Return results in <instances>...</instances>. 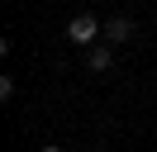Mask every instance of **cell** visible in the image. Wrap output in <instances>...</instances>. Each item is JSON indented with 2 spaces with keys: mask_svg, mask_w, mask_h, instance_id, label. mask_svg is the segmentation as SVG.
<instances>
[{
  "mask_svg": "<svg viewBox=\"0 0 157 152\" xmlns=\"http://www.w3.org/2000/svg\"><path fill=\"white\" fill-rule=\"evenodd\" d=\"M100 33H105V28H100L95 14H71V24H67V43H76V48H90Z\"/></svg>",
  "mask_w": 157,
  "mask_h": 152,
  "instance_id": "obj_1",
  "label": "cell"
},
{
  "mask_svg": "<svg viewBox=\"0 0 157 152\" xmlns=\"http://www.w3.org/2000/svg\"><path fill=\"white\" fill-rule=\"evenodd\" d=\"M100 38H105L109 48H114V43H128V38H133V19H124V14L105 19V33H100Z\"/></svg>",
  "mask_w": 157,
  "mask_h": 152,
  "instance_id": "obj_2",
  "label": "cell"
},
{
  "mask_svg": "<svg viewBox=\"0 0 157 152\" xmlns=\"http://www.w3.org/2000/svg\"><path fill=\"white\" fill-rule=\"evenodd\" d=\"M86 62H90V71H109V66H114V52H109V43H105V48H90V57H86Z\"/></svg>",
  "mask_w": 157,
  "mask_h": 152,
  "instance_id": "obj_3",
  "label": "cell"
},
{
  "mask_svg": "<svg viewBox=\"0 0 157 152\" xmlns=\"http://www.w3.org/2000/svg\"><path fill=\"white\" fill-rule=\"evenodd\" d=\"M38 152H62V147H57V142H48V147H38Z\"/></svg>",
  "mask_w": 157,
  "mask_h": 152,
  "instance_id": "obj_4",
  "label": "cell"
}]
</instances>
